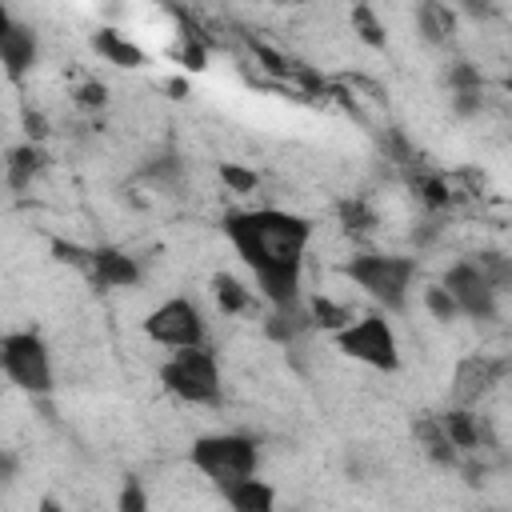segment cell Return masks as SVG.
I'll use <instances>...</instances> for the list:
<instances>
[{
  "mask_svg": "<svg viewBox=\"0 0 512 512\" xmlns=\"http://www.w3.org/2000/svg\"><path fill=\"white\" fill-rule=\"evenodd\" d=\"M440 420H444V432L460 456H476L484 448H496L492 428L476 408H448V412H440Z\"/></svg>",
  "mask_w": 512,
  "mask_h": 512,
  "instance_id": "obj_12",
  "label": "cell"
},
{
  "mask_svg": "<svg viewBox=\"0 0 512 512\" xmlns=\"http://www.w3.org/2000/svg\"><path fill=\"white\" fill-rule=\"evenodd\" d=\"M88 44H92V52H96L104 64H112V68H144V64H148L144 48H140L136 40H128L120 28H96Z\"/></svg>",
  "mask_w": 512,
  "mask_h": 512,
  "instance_id": "obj_15",
  "label": "cell"
},
{
  "mask_svg": "<svg viewBox=\"0 0 512 512\" xmlns=\"http://www.w3.org/2000/svg\"><path fill=\"white\" fill-rule=\"evenodd\" d=\"M424 308L432 312V320H444V324H452V320L460 316V308H456V300L448 296L444 284H428V288H424Z\"/></svg>",
  "mask_w": 512,
  "mask_h": 512,
  "instance_id": "obj_27",
  "label": "cell"
},
{
  "mask_svg": "<svg viewBox=\"0 0 512 512\" xmlns=\"http://www.w3.org/2000/svg\"><path fill=\"white\" fill-rule=\"evenodd\" d=\"M0 368L8 376V384H16L24 396L32 400H44L56 392V372H52V352L44 344L40 332L32 328H20V332H8L0 340Z\"/></svg>",
  "mask_w": 512,
  "mask_h": 512,
  "instance_id": "obj_5",
  "label": "cell"
},
{
  "mask_svg": "<svg viewBox=\"0 0 512 512\" xmlns=\"http://www.w3.org/2000/svg\"><path fill=\"white\" fill-rule=\"evenodd\" d=\"M116 512H152L148 488H144L136 476H128V480L120 484V492H116Z\"/></svg>",
  "mask_w": 512,
  "mask_h": 512,
  "instance_id": "obj_28",
  "label": "cell"
},
{
  "mask_svg": "<svg viewBox=\"0 0 512 512\" xmlns=\"http://www.w3.org/2000/svg\"><path fill=\"white\" fill-rule=\"evenodd\" d=\"M412 436H416V444L424 448V456H428L432 464H440V468H456V464H460V452H456V444L448 440L440 416H416Z\"/></svg>",
  "mask_w": 512,
  "mask_h": 512,
  "instance_id": "obj_17",
  "label": "cell"
},
{
  "mask_svg": "<svg viewBox=\"0 0 512 512\" xmlns=\"http://www.w3.org/2000/svg\"><path fill=\"white\" fill-rule=\"evenodd\" d=\"M336 352H344L348 360L364 364V368H376V372H396L400 368V340H396V328L388 320V312H364L356 316L344 332L332 336Z\"/></svg>",
  "mask_w": 512,
  "mask_h": 512,
  "instance_id": "obj_6",
  "label": "cell"
},
{
  "mask_svg": "<svg viewBox=\"0 0 512 512\" xmlns=\"http://www.w3.org/2000/svg\"><path fill=\"white\" fill-rule=\"evenodd\" d=\"M220 180H224L228 192H236V196H248V192L260 188V176H256L252 168H244V164H232V160L220 164Z\"/></svg>",
  "mask_w": 512,
  "mask_h": 512,
  "instance_id": "obj_26",
  "label": "cell"
},
{
  "mask_svg": "<svg viewBox=\"0 0 512 512\" xmlns=\"http://www.w3.org/2000/svg\"><path fill=\"white\" fill-rule=\"evenodd\" d=\"M468 260L476 264V272H480L496 292H504V288L512 284V256H504V252H472Z\"/></svg>",
  "mask_w": 512,
  "mask_h": 512,
  "instance_id": "obj_22",
  "label": "cell"
},
{
  "mask_svg": "<svg viewBox=\"0 0 512 512\" xmlns=\"http://www.w3.org/2000/svg\"><path fill=\"white\" fill-rule=\"evenodd\" d=\"M220 232L236 260L256 280V296L268 308L304 304V260L316 236L312 216L292 208H232L220 216Z\"/></svg>",
  "mask_w": 512,
  "mask_h": 512,
  "instance_id": "obj_1",
  "label": "cell"
},
{
  "mask_svg": "<svg viewBox=\"0 0 512 512\" xmlns=\"http://www.w3.org/2000/svg\"><path fill=\"white\" fill-rule=\"evenodd\" d=\"M180 64H184L188 72H204V68H208V48H204V40H196V36H184V48H180Z\"/></svg>",
  "mask_w": 512,
  "mask_h": 512,
  "instance_id": "obj_31",
  "label": "cell"
},
{
  "mask_svg": "<svg viewBox=\"0 0 512 512\" xmlns=\"http://www.w3.org/2000/svg\"><path fill=\"white\" fill-rule=\"evenodd\" d=\"M352 32H356L368 48H384V44H388V28H384V20L376 16L372 4H356V8H352Z\"/></svg>",
  "mask_w": 512,
  "mask_h": 512,
  "instance_id": "obj_23",
  "label": "cell"
},
{
  "mask_svg": "<svg viewBox=\"0 0 512 512\" xmlns=\"http://www.w3.org/2000/svg\"><path fill=\"white\" fill-rule=\"evenodd\" d=\"M444 80H448V92L452 96H460V92H484V72L472 64V60H452L448 64V72H444Z\"/></svg>",
  "mask_w": 512,
  "mask_h": 512,
  "instance_id": "obj_24",
  "label": "cell"
},
{
  "mask_svg": "<svg viewBox=\"0 0 512 512\" xmlns=\"http://www.w3.org/2000/svg\"><path fill=\"white\" fill-rule=\"evenodd\" d=\"M144 336L168 352H180V348H204L208 344V324H204V312L192 296H168L160 300L148 316H144Z\"/></svg>",
  "mask_w": 512,
  "mask_h": 512,
  "instance_id": "obj_7",
  "label": "cell"
},
{
  "mask_svg": "<svg viewBox=\"0 0 512 512\" xmlns=\"http://www.w3.org/2000/svg\"><path fill=\"white\" fill-rule=\"evenodd\" d=\"M344 280H352L380 312L400 316L408 308L412 296V280L420 272L416 256H400V252H352L340 264Z\"/></svg>",
  "mask_w": 512,
  "mask_h": 512,
  "instance_id": "obj_2",
  "label": "cell"
},
{
  "mask_svg": "<svg viewBox=\"0 0 512 512\" xmlns=\"http://www.w3.org/2000/svg\"><path fill=\"white\" fill-rule=\"evenodd\" d=\"M160 388L168 396H176L180 404L192 408H220L224 400V376H220V356L204 344V348H180L168 352V360H160Z\"/></svg>",
  "mask_w": 512,
  "mask_h": 512,
  "instance_id": "obj_4",
  "label": "cell"
},
{
  "mask_svg": "<svg viewBox=\"0 0 512 512\" xmlns=\"http://www.w3.org/2000/svg\"><path fill=\"white\" fill-rule=\"evenodd\" d=\"M408 184H412L416 200H420L428 212H444V208H452V204H456L452 180H448V176H440V172H412V176H408Z\"/></svg>",
  "mask_w": 512,
  "mask_h": 512,
  "instance_id": "obj_19",
  "label": "cell"
},
{
  "mask_svg": "<svg viewBox=\"0 0 512 512\" xmlns=\"http://www.w3.org/2000/svg\"><path fill=\"white\" fill-rule=\"evenodd\" d=\"M180 172H184V164H180L172 152H164V156H152V160L144 164V180H152V184H160V188L176 184V180H180Z\"/></svg>",
  "mask_w": 512,
  "mask_h": 512,
  "instance_id": "obj_25",
  "label": "cell"
},
{
  "mask_svg": "<svg viewBox=\"0 0 512 512\" xmlns=\"http://www.w3.org/2000/svg\"><path fill=\"white\" fill-rule=\"evenodd\" d=\"M36 512H64V504H60L56 496H40V504H36Z\"/></svg>",
  "mask_w": 512,
  "mask_h": 512,
  "instance_id": "obj_33",
  "label": "cell"
},
{
  "mask_svg": "<svg viewBox=\"0 0 512 512\" xmlns=\"http://www.w3.org/2000/svg\"><path fill=\"white\" fill-rule=\"evenodd\" d=\"M220 496H224L228 512H276V500H280L276 484H272V480H264V476L240 480V484L224 488Z\"/></svg>",
  "mask_w": 512,
  "mask_h": 512,
  "instance_id": "obj_16",
  "label": "cell"
},
{
  "mask_svg": "<svg viewBox=\"0 0 512 512\" xmlns=\"http://www.w3.org/2000/svg\"><path fill=\"white\" fill-rule=\"evenodd\" d=\"M340 224H344V232H352V236H364V232H372L376 224H380V216L372 212V204L364 200V196H348V200H340Z\"/></svg>",
  "mask_w": 512,
  "mask_h": 512,
  "instance_id": "obj_21",
  "label": "cell"
},
{
  "mask_svg": "<svg viewBox=\"0 0 512 512\" xmlns=\"http://www.w3.org/2000/svg\"><path fill=\"white\" fill-rule=\"evenodd\" d=\"M308 316H312V324L316 328H324V332H344L356 316L344 308V304H336V300H328V296H308Z\"/></svg>",
  "mask_w": 512,
  "mask_h": 512,
  "instance_id": "obj_20",
  "label": "cell"
},
{
  "mask_svg": "<svg viewBox=\"0 0 512 512\" xmlns=\"http://www.w3.org/2000/svg\"><path fill=\"white\" fill-rule=\"evenodd\" d=\"M52 256L68 268H76L80 276L88 272V260H92V244H76V240H52Z\"/></svg>",
  "mask_w": 512,
  "mask_h": 512,
  "instance_id": "obj_29",
  "label": "cell"
},
{
  "mask_svg": "<svg viewBox=\"0 0 512 512\" xmlns=\"http://www.w3.org/2000/svg\"><path fill=\"white\" fill-rule=\"evenodd\" d=\"M40 60V36L32 24L16 20L12 12L0 16V64H4V76L8 84H20Z\"/></svg>",
  "mask_w": 512,
  "mask_h": 512,
  "instance_id": "obj_10",
  "label": "cell"
},
{
  "mask_svg": "<svg viewBox=\"0 0 512 512\" xmlns=\"http://www.w3.org/2000/svg\"><path fill=\"white\" fill-rule=\"evenodd\" d=\"M500 84H504V88H508V92H512V76H504V80H500Z\"/></svg>",
  "mask_w": 512,
  "mask_h": 512,
  "instance_id": "obj_34",
  "label": "cell"
},
{
  "mask_svg": "<svg viewBox=\"0 0 512 512\" xmlns=\"http://www.w3.org/2000/svg\"><path fill=\"white\" fill-rule=\"evenodd\" d=\"M140 260L116 244H92V260H88V272L84 280L100 292H116V288H136L140 284Z\"/></svg>",
  "mask_w": 512,
  "mask_h": 512,
  "instance_id": "obj_11",
  "label": "cell"
},
{
  "mask_svg": "<svg viewBox=\"0 0 512 512\" xmlns=\"http://www.w3.org/2000/svg\"><path fill=\"white\" fill-rule=\"evenodd\" d=\"M24 128H28V140H32V144H44V136H48V120H44L40 112H28V116H24Z\"/></svg>",
  "mask_w": 512,
  "mask_h": 512,
  "instance_id": "obj_32",
  "label": "cell"
},
{
  "mask_svg": "<svg viewBox=\"0 0 512 512\" xmlns=\"http://www.w3.org/2000/svg\"><path fill=\"white\" fill-rule=\"evenodd\" d=\"M508 372H512V360L508 356H488V352L460 356L456 368H452V384H448L452 408H476Z\"/></svg>",
  "mask_w": 512,
  "mask_h": 512,
  "instance_id": "obj_8",
  "label": "cell"
},
{
  "mask_svg": "<svg viewBox=\"0 0 512 512\" xmlns=\"http://www.w3.org/2000/svg\"><path fill=\"white\" fill-rule=\"evenodd\" d=\"M212 296H216L224 316H244L256 308V292L232 272H212Z\"/></svg>",
  "mask_w": 512,
  "mask_h": 512,
  "instance_id": "obj_18",
  "label": "cell"
},
{
  "mask_svg": "<svg viewBox=\"0 0 512 512\" xmlns=\"http://www.w3.org/2000/svg\"><path fill=\"white\" fill-rule=\"evenodd\" d=\"M188 464L216 488H232L240 480L260 476V444L248 432H204L188 448Z\"/></svg>",
  "mask_w": 512,
  "mask_h": 512,
  "instance_id": "obj_3",
  "label": "cell"
},
{
  "mask_svg": "<svg viewBox=\"0 0 512 512\" xmlns=\"http://www.w3.org/2000/svg\"><path fill=\"white\" fill-rule=\"evenodd\" d=\"M44 168H48V152H44V144H32V140L12 144L8 156H4V180H8L12 192L32 188V180H36Z\"/></svg>",
  "mask_w": 512,
  "mask_h": 512,
  "instance_id": "obj_14",
  "label": "cell"
},
{
  "mask_svg": "<svg viewBox=\"0 0 512 512\" xmlns=\"http://www.w3.org/2000/svg\"><path fill=\"white\" fill-rule=\"evenodd\" d=\"M72 100H76L80 108H88V112H100V108L108 104V84H104V80H84V84L72 88Z\"/></svg>",
  "mask_w": 512,
  "mask_h": 512,
  "instance_id": "obj_30",
  "label": "cell"
},
{
  "mask_svg": "<svg viewBox=\"0 0 512 512\" xmlns=\"http://www.w3.org/2000/svg\"><path fill=\"white\" fill-rule=\"evenodd\" d=\"M444 288H448V296L456 300V308H460V316H468V320H496V308H500V292L476 272V264L464 256V260H456L448 272H444V280H440Z\"/></svg>",
  "mask_w": 512,
  "mask_h": 512,
  "instance_id": "obj_9",
  "label": "cell"
},
{
  "mask_svg": "<svg viewBox=\"0 0 512 512\" xmlns=\"http://www.w3.org/2000/svg\"><path fill=\"white\" fill-rule=\"evenodd\" d=\"M416 32H420L424 44H432V48H448V44L456 40V32H460V12H456L452 4L424 0V4L416 8Z\"/></svg>",
  "mask_w": 512,
  "mask_h": 512,
  "instance_id": "obj_13",
  "label": "cell"
}]
</instances>
